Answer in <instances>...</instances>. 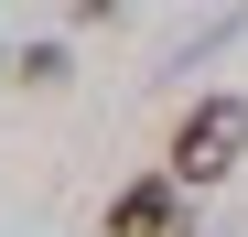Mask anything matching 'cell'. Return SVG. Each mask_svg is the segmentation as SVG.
<instances>
[{"label": "cell", "mask_w": 248, "mask_h": 237, "mask_svg": "<svg viewBox=\"0 0 248 237\" xmlns=\"http://www.w3.org/2000/svg\"><path fill=\"white\" fill-rule=\"evenodd\" d=\"M237 162H248V97H194L162 173H173V183H227Z\"/></svg>", "instance_id": "1"}, {"label": "cell", "mask_w": 248, "mask_h": 237, "mask_svg": "<svg viewBox=\"0 0 248 237\" xmlns=\"http://www.w3.org/2000/svg\"><path fill=\"white\" fill-rule=\"evenodd\" d=\"M173 205H184V183H173V173L119 183V194H108V237H173Z\"/></svg>", "instance_id": "2"}]
</instances>
